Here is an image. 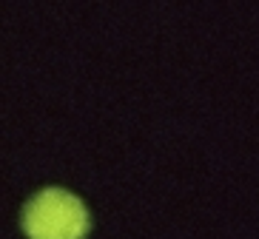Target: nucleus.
Listing matches in <instances>:
<instances>
[{"mask_svg":"<svg viewBox=\"0 0 259 239\" xmlns=\"http://www.w3.org/2000/svg\"><path fill=\"white\" fill-rule=\"evenodd\" d=\"M23 228L29 239H83L89 231V214L74 194L46 188L26 205Z\"/></svg>","mask_w":259,"mask_h":239,"instance_id":"f257e3e1","label":"nucleus"}]
</instances>
